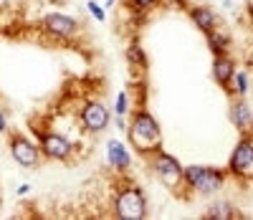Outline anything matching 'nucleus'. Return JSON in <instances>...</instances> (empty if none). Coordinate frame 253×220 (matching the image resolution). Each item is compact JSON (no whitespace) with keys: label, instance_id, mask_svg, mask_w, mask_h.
I'll return each instance as SVG.
<instances>
[{"label":"nucleus","instance_id":"f3484780","mask_svg":"<svg viewBox=\"0 0 253 220\" xmlns=\"http://www.w3.org/2000/svg\"><path fill=\"white\" fill-rule=\"evenodd\" d=\"M126 58H129L132 63H144V53L139 46H129V51H126Z\"/></svg>","mask_w":253,"mask_h":220},{"label":"nucleus","instance_id":"4468645a","mask_svg":"<svg viewBox=\"0 0 253 220\" xmlns=\"http://www.w3.org/2000/svg\"><path fill=\"white\" fill-rule=\"evenodd\" d=\"M208 43H210V51H213L215 56H223V53H225V48H228V36H223V33H213V31H210V33H208Z\"/></svg>","mask_w":253,"mask_h":220},{"label":"nucleus","instance_id":"1a4fd4ad","mask_svg":"<svg viewBox=\"0 0 253 220\" xmlns=\"http://www.w3.org/2000/svg\"><path fill=\"white\" fill-rule=\"evenodd\" d=\"M43 26H46L48 33H53V36H58V38H71V36H76V31H79L76 20L69 18V15H61V13H48V15L43 18Z\"/></svg>","mask_w":253,"mask_h":220},{"label":"nucleus","instance_id":"f03ea898","mask_svg":"<svg viewBox=\"0 0 253 220\" xmlns=\"http://www.w3.org/2000/svg\"><path fill=\"white\" fill-rule=\"evenodd\" d=\"M182 180L193 190L203 192V195H213L223 185V172L213 170V167H198V165H193V167H182Z\"/></svg>","mask_w":253,"mask_h":220},{"label":"nucleus","instance_id":"39448f33","mask_svg":"<svg viewBox=\"0 0 253 220\" xmlns=\"http://www.w3.org/2000/svg\"><path fill=\"white\" fill-rule=\"evenodd\" d=\"M38 142H41V152L46 157H53V160H69L74 152L71 142L63 134H56V132H41Z\"/></svg>","mask_w":253,"mask_h":220},{"label":"nucleus","instance_id":"aec40b11","mask_svg":"<svg viewBox=\"0 0 253 220\" xmlns=\"http://www.w3.org/2000/svg\"><path fill=\"white\" fill-rule=\"evenodd\" d=\"M155 0H132V5H137V8H144V5H152Z\"/></svg>","mask_w":253,"mask_h":220},{"label":"nucleus","instance_id":"412c9836","mask_svg":"<svg viewBox=\"0 0 253 220\" xmlns=\"http://www.w3.org/2000/svg\"><path fill=\"white\" fill-rule=\"evenodd\" d=\"M3 132H5V114L0 112V134H3Z\"/></svg>","mask_w":253,"mask_h":220},{"label":"nucleus","instance_id":"9d476101","mask_svg":"<svg viewBox=\"0 0 253 220\" xmlns=\"http://www.w3.org/2000/svg\"><path fill=\"white\" fill-rule=\"evenodd\" d=\"M190 18H193L195 26L200 31H205V33L215 31V26H218V15L210 10V8H193V10H190Z\"/></svg>","mask_w":253,"mask_h":220},{"label":"nucleus","instance_id":"20e7f679","mask_svg":"<svg viewBox=\"0 0 253 220\" xmlns=\"http://www.w3.org/2000/svg\"><path fill=\"white\" fill-rule=\"evenodd\" d=\"M230 172L241 175V177H251V172H253V144H251V132H246L243 139L238 142L236 152H233V157H230Z\"/></svg>","mask_w":253,"mask_h":220},{"label":"nucleus","instance_id":"6ab92c4d","mask_svg":"<svg viewBox=\"0 0 253 220\" xmlns=\"http://www.w3.org/2000/svg\"><path fill=\"white\" fill-rule=\"evenodd\" d=\"M89 10H91V15H94L96 20H104V10H101V8H99L96 3H94V0H91V3H89Z\"/></svg>","mask_w":253,"mask_h":220},{"label":"nucleus","instance_id":"a211bd4d","mask_svg":"<svg viewBox=\"0 0 253 220\" xmlns=\"http://www.w3.org/2000/svg\"><path fill=\"white\" fill-rule=\"evenodd\" d=\"M124 112H126V94H119L117 96V114L122 117Z\"/></svg>","mask_w":253,"mask_h":220},{"label":"nucleus","instance_id":"f257e3e1","mask_svg":"<svg viewBox=\"0 0 253 220\" xmlns=\"http://www.w3.org/2000/svg\"><path fill=\"white\" fill-rule=\"evenodd\" d=\"M129 139L139 152L150 155V152L160 144V124L155 122V117L147 114V112L134 114L132 127H129Z\"/></svg>","mask_w":253,"mask_h":220},{"label":"nucleus","instance_id":"423d86ee","mask_svg":"<svg viewBox=\"0 0 253 220\" xmlns=\"http://www.w3.org/2000/svg\"><path fill=\"white\" fill-rule=\"evenodd\" d=\"M10 152H13L15 162L23 165V167H36L38 160H41V149L33 142H28L23 134H18V132L10 134Z\"/></svg>","mask_w":253,"mask_h":220},{"label":"nucleus","instance_id":"9b49d317","mask_svg":"<svg viewBox=\"0 0 253 220\" xmlns=\"http://www.w3.org/2000/svg\"><path fill=\"white\" fill-rule=\"evenodd\" d=\"M129 162H132V157H129V152L124 149V144L112 139L109 142V165L117 167V170H126V167H129Z\"/></svg>","mask_w":253,"mask_h":220},{"label":"nucleus","instance_id":"6e6552de","mask_svg":"<svg viewBox=\"0 0 253 220\" xmlns=\"http://www.w3.org/2000/svg\"><path fill=\"white\" fill-rule=\"evenodd\" d=\"M81 122H84V127H86V132H101L104 127L109 124L107 106L99 104V101H89L86 106H84V112H81Z\"/></svg>","mask_w":253,"mask_h":220},{"label":"nucleus","instance_id":"dca6fc26","mask_svg":"<svg viewBox=\"0 0 253 220\" xmlns=\"http://www.w3.org/2000/svg\"><path fill=\"white\" fill-rule=\"evenodd\" d=\"M205 218H220V220H225V218H236V210L230 208L228 203H220V205H215V208H210Z\"/></svg>","mask_w":253,"mask_h":220},{"label":"nucleus","instance_id":"2eb2a0df","mask_svg":"<svg viewBox=\"0 0 253 220\" xmlns=\"http://www.w3.org/2000/svg\"><path fill=\"white\" fill-rule=\"evenodd\" d=\"M228 81H233V94H248V74L246 71H233Z\"/></svg>","mask_w":253,"mask_h":220},{"label":"nucleus","instance_id":"ddd939ff","mask_svg":"<svg viewBox=\"0 0 253 220\" xmlns=\"http://www.w3.org/2000/svg\"><path fill=\"white\" fill-rule=\"evenodd\" d=\"M233 122H236L238 129L248 132V127H251V106L246 101H241V104L233 106Z\"/></svg>","mask_w":253,"mask_h":220},{"label":"nucleus","instance_id":"7ed1b4c3","mask_svg":"<svg viewBox=\"0 0 253 220\" xmlns=\"http://www.w3.org/2000/svg\"><path fill=\"white\" fill-rule=\"evenodd\" d=\"M114 213L117 218L122 220H142L147 215V200H144V195L134 187L129 190H122L117 195V203H114Z\"/></svg>","mask_w":253,"mask_h":220},{"label":"nucleus","instance_id":"f8f14e48","mask_svg":"<svg viewBox=\"0 0 253 220\" xmlns=\"http://www.w3.org/2000/svg\"><path fill=\"white\" fill-rule=\"evenodd\" d=\"M236 71V63L230 61V58H225V56H218L215 58V63H213V76L220 81V84H228V79H230V74Z\"/></svg>","mask_w":253,"mask_h":220},{"label":"nucleus","instance_id":"0eeeda50","mask_svg":"<svg viewBox=\"0 0 253 220\" xmlns=\"http://www.w3.org/2000/svg\"><path fill=\"white\" fill-rule=\"evenodd\" d=\"M155 172L160 175V180L165 185H175L182 180V165L172 155H165V152H160L155 157Z\"/></svg>","mask_w":253,"mask_h":220}]
</instances>
